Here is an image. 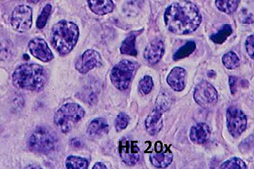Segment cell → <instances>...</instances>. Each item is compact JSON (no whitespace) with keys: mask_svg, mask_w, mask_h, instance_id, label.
Returning <instances> with one entry per match:
<instances>
[{"mask_svg":"<svg viewBox=\"0 0 254 169\" xmlns=\"http://www.w3.org/2000/svg\"><path fill=\"white\" fill-rule=\"evenodd\" d=\"M85 115V109L76 103H67L61 106L54 115V123L63 133H68Z\"/></svg>","mask_w":254,"mask_h":169,"instance_id":"4","label":"cell"},{"mask_svg":"<svg viewBox=\"0 0 254 169\" xmlns=\"http://www.w3.org/2000/svg\"><path fill=\"white\" fill-rule=\"evenodd\" d=\"M119 152L123 162L128 166H134L139 162V146L131 139L124 137L119 141Z\"/></svg>","mask_w":254,"mask_h":169,"instance_id":"10","label":"cell"},{"mask_svg":"<svg viewBox=\"0 0 254 169\" xmlns=\"http://www.w3.org/2000/svg\"><path fill=\"white\" fill-rule=\"evenodd\" d=\"M240 1L241 0H215V5L220 11L231 15L237 10Z\"/></svg>","mask_w":254,"mask_h":169,"instance_id":"21","label":"cell"},{"mask_svg":"<svg viewBox=\"0 0 254 169\" xmlns=\"http://www.w3.org/2000/svg\"><path fill=\"white\" fill-rule=\"evenodd\" d=\"M57 146V137L53 132L45 127L36 128L29 137L28 146L33 152L47 155L52 153Z\"/></svg>","mask_w":254,"mask_h":169,"instance_id":"5","label":"cell"},{"mask_svg":"<svg viewBox=\"0 0 254 169\" xmlns=\"http://www.w3.org/2000/svg\"><path fill=\"white\" fill-rule=\"evenodd\" d=\"M129 122V116L125 113H119L115 122V129L117 132H121L127 128Z\"/></svg>","mask_w":254,"mask_h":169,"instance_id":"28","label":"cell"},{"mask_svg":"<svg viewBox=\"0 0 254 169\" xmlns=\"http://www.w3.org/2000/svg\"><path fill=\"white\" fill-rule=\"evenodd\" d=\"M222 63L228 69H235L240 64V59L234 52L230 51L222 57Z\"/></svg>","mask_w":254,"mask_h":169,"instance_id":"25","label":"cell"},{"mask_svg":"<svg viewBox=\"0 0 254 169\" xmlns=\"http://www.w3.org/2000/svg\"><path fill=\"white\" fill-rule=\"evenodd\" d=\"M10 53L11 50L8 43H2L0 45V60H6L9 57Z\"/></svg>","mask_w":254,"mask_h":169,"instance_id":"31","label":"cell"},{"mask_svg":"<svg viewBox=\"0 0 254 169\" xmlns=\"http://www.w3.org/2000/svg\"><path fill=\"white\" fill-rule=\"evenodd\" d=\"M220 169H246L247 165L245 162L240 158H233L222 164Z\"/></svg>","mask_w":254,"mask_h":169,"instance_id":"26","label":"cell"},{"mask_svg":"<svg viewBox=\"0 0 254 169\" xmlns=\"http://www.w3.org/2000/svg\"><path fill=\"white\" fill-rule=\"evenodd\" d=\"M173 155L169 148L155 151L150 156V161L152 165L157 168H166L173 161Z\"/></svg>","mask_w":254,"mask_h":169,"instance_id":"17","label":"cell"},{"mask_svg":"<svg viewBox=\"0 0 254 169\" xmlns=\"http://www.w3.org/2000/svg\"><path fill=\"white\" fill-rule=\"evenodd\" d=\"M93 169H108V167L104 165V164L102 163H97L94 165V166L93 167Z\"/></svg>","mask_w":254,"mask_h":169,"instance_id":"34","label":"cell"},{"mask_svg":"<svg viewBox=\"0 0 254 169\" xmlns=\"http://www.w3.org/2000/svg\"><path fill=\"white\" fill-rule=\"evenodd\" d=\"M193 97L195 102L204 109L215 106L218 100L216 89L206 81L201 82L197 84L194 91Z\"/></svg>","mask_w":254,"mask_h":169,"instance_id":"7","label":"cell"},{"mask_svg":"<svg viewBox=\"0 0 254 169\" xmlns=\"http://www.w3.org/2000/svg\"><path fill=\"white\" fill-rule=\"evenodd\" d=\"M46 71L38 64H24L19 66L12 75L14 86L20 89L40 92L46 85Z\"/></svg>","mask_w":254,"mask_h":169,"instance_id":"2","label":"cell"},{"mask_svg":"<svg viewBox=\"0 0 254 169\" xmlns=\"http://www.w3.org/2000/svg\"><path fill=\"white\" fill-rule=\"evenodd\" d=\"M195 48L196 44L193 41L188 42L177 50L176 53L173 55V60L178 61L189 57L195 51Z\"/></svg>","mask_w":254,"mask_h":169,"instance_id":"24","label":"cell"},{"mask_svg":"<svg viewBox=\"0 0 254 169\" xmlns=\"http://www.w3.org/2000/svg\"><path fill=\"white\" fill-rule=\"evenodd\" d=\"M245 47H246L247 52L248 55L251 57L252 59H254V35H252L248 37V39L245 42Z\"/></svg>","mask_w":254,"mask_h":169,"instance_id":"30","label":"cell"},{"mask_svg":"<svg viewBox=\"0 0 254 169\" xmlns=\"http://www.w3.org/2000/svg\"><path fill=\"white\" fill-rule=\"evenodd\" d=\"M52 5L47 4V6L44 7L41 13L37 20L36 25L38 29H42L46 26L47 20L50 17L51 13H52Z\"/></svg>","mask_w":254,"mask_h":169,"instance_id":"27","label":"cell"},{"mask_svg":"<svg viewBox=\"0 0 254 169\" xmlns=\"http://www.w3.org/2000/svg\"><path fill=\"white\" fill-rule=\"evenodd\" d=\"M237 78L236 77L230 76L229 77V86H230V89L232 95H234L236 92V87H237Z\"/></svg>","mask_w":254,"mask_h":169,"instance_id":"32","label":"cell"},{"mask_svg":"<svg viewBox=\"0 0 254 169\" xmlns=\"http://www.w3.org/2000/svg\"><path fill=\"white\" fill-rule=\"evenodd\" d=\"M164 21L166 27L173 34L187 35L197 30L201 24V15L193 3L182 1L166 8Z\"/></svg>","mask_w":254,"mask_h":169,"instance_id":"1","label":"cell"},{"mask_svg":"<svg viewBox=\"0 0 254 169\" xmlns=\"http://www.w3.org/2000/svg\"><path fill=\"white\" fill-rule=\"evenodd\" d=\"M89 162L82 157L69 156L65 160V167L69 169H86L88 168Z\"/></svg>","mask_w":254,"mask_h":169,"instance_id":"22","label":"cell"},{"mask_svg":"<svg viewBox=\"0 0 254 169\" xmlns=\"http://www.w3.org/2000/svg\"><path fill=\"white\" fill-rule=\"evenodd\" d=\"M102 65V58L99 52L95 50L88 49L82 54L76 64L75 68L82 74H85L96 67Z\"/></svg>","mask_w":254,"mask_h":169,"instance_id":"11","label":"cell"},{"mask_svg":"<svg viewBox=\"0 0 254 169\" xmlns=\"http://www.w3.org/2000/svg\"><path fill=\"white\" fill-rule=\"evenodd\" d=\"M211 133L210 127L206 124L200 123L191 127L189 136L192 143L201 144L207 142Z\"/></svg>","mask_w":254,"mask_h":169,"instance_id":"16","label":"cell"},{"mask_svg":"<svg viewBox=\"0 0 254 169\" xmlns=\"http://www.w3.org/2000/svg\"><path fill=\"white\" fill-rule=\"evenodd\" d=\"M79 35V28L77 24L61 20L52 27L51 43L54 49L61 56H64L72 51L78 42Z\"/></svg>","mask_w":254,"mask_h":169,"instance_id":"3","label":"cell"},{"mask_svg":"<svg viewBox=\"0 0 254 169\" xmlns=\"http://www.w3.org/2000/svg\"><path fill=\"white\" fill-rule=\"evenodd\" d=\"M71 145L76 149H80L83 147V143L78 138H73L71 140Z\"/></svg>","mask_w":254,"mask_h":169,"instance_id":"33","label":"cell"},{"mask_svg":"<svg viewBox=\"0 0 254 169\" xmlns=\"http://www.w3.org/2000/svg\"><path fill=\"white\" fill-rule=\"evenodd\" d=\"M136 35L131 33L126 37L121 46V53L129 56H136L137 51L136 48Z\"/></svg>","mask_w":254,"mask_h":169,"instance_id":"20","label":"cell"},{"mask_svg":"<svg viewBox=\"0 0 254 169\" xmlns=\"http://www.w3.org/2000/svg\"><path fill=\"white\" fill-rule=\"evenodd\" d=\"M162 111L154 109L145 122V128L150 135H155L161 131L163 127Z\"/></svg>","mask_w":254,"mask_h":169,"instance_id":"15","label":"cell"},{"mask_svg":"<svg viewBox=\"0 0 254 169\" xmlns=\"http://www.w3.org/2000/svg\"><path fill=\"white\" fill-rule=\"evenodd\" d=\"M233 29L231 25L229 24H224L220 30L216 33L212 35L210 38L213 42L217 44H222L225 42L227 38L232 34Z\"/></svg>","mask_w":254,"mask_h":169,"instance_id":"23","label":"cell"},{"mask_svg":"<svg viewBox=\"0 0 254 169\" xmlns=\"http://www.w3.org/2000/svg\"><path fill=\"white\" fill-rule=\"evenodd\" d=\"M12 27L19 33H25L32 26V10L27 5H20L14 9L11 15Z\"/></svg>","mask_w":254,"mask_h":169,"instance_id":"9","label":"cell"},{"mask_svg":"<svg viewBox=\"0 0 254 169\" xmlns=\"http://www.w3.org/2000/svg\"><path fill=\"white\" fill-rule=\"evenodd\" d=\"M154 84L151 77L146 76L142 78L139 82V88L141 93L144 95H148L150 93L152 88H153Z\"/></svg>","mask_w":254,"mask_h":169,"instance_id":"29","label":"cell"},{"mask_svg":"<svg viewBox=\"0 0 254 169\" xmlns=\"http://www.w3.org/2000/svg\"><path fill=\"white\" fill-rule=\"evenodd\" d=\"M87 3L93 13L99 15L111 13L115 7L113 0H87Z\"/></svg>","mask_w":254,"mask_h":169,"instance_id":"19","label":"cell"},{"mask_svg":"<svg viewBox=\"0 0 254 169\" xmlns=\"http://www.w3.org/2000/svg\"><path fill=\"white\" fill-rule=\"evenodd\" d=\"M227 125L229 133L234 137L241 136L248 125V120L244 113L236 107H229L227 110Z\"/></svg>","mask_w":254,"mask_h":169,"instance_id":"8","label":"cell"},{"mask_svg":"<svg viewBox=\"0 0 254 169\" xmlns=\"http://www.w3.org/2000/svg\"><path fill=\"white\" fill-rule=\"evenodd\" d=\"M164 53V43L162 40L157 39L152 41L145 48L143 57L149 64H156L162 58Z\"/></svg>","mask_w":254,"mask_h":169,"instance_id":"13","label":"cell"},{"mask_svg":"<svg viewBox=\"0 0 254 169\" xmlns=\"http://www.w3.org/2000/svg\"><path fill=\"white\" fill-rule=\"evenodd\" d=\"M135 71V64L129 60H122L116 64L110 72V80L116 88L125 90L128 88Z\"/></svg>","mask_w":254,"mask_h":169,"instance_id":"6","label":"cell"},{"mask_svg":"<svg viewBox=\"0 0 254 169\" xmlns=\"http://www.w3.org/2000/svg\"><path fill=\"white\" fill-rule=\"evenodd\" d=\"M187 71L181 67H175L172 69L167 77V83L175 91L180 92L185 89L186 86Z\"/></svg>","mask_w":254,"mask_h":169,"instance_id":"14","label":"cell"},{"mask_svg":"<svg viewBox=\"0 0 254 169\" xmlns=\"http://www.w3.org/2000/svg\"><path fill=\"white\" fill-rule=\"evenodd\" d=\"M109 131V125L104 118H98L92 120L87 127V133L92 138H100Z\"/></svg>","mask_w":254,"mask_h":169,"instance_id":"18","label":"cell"},{"mask_svg":"<svg viewBox=\"0 0 254 169\" xmlns=\"http://www.w3.org/2000/svg\"><path fill=\"white\" fill-rule=\"evenodd\" d=\"M30 53L42 62H51L54 59L53 53L48 44L43 38H36L31 40L29 43Z\"/></svg>","mask_w":254,"mask_h":169,"instance_id":"12","label":"cell"},{"mask_svg":"<svg viewBox=\"0 0 254 169\" xmlns=\"http://www.w3.org/2000/svg\"><path fill=\"white\" fill-rule=\"evenodd\" d=\"M30 1H31V2L33 3H37L38 1H39L40 0H29Z\"/></svg>","mask_w":254,"mask_h":169,"instance_id":"35","label":"cell"}]
</instances>
